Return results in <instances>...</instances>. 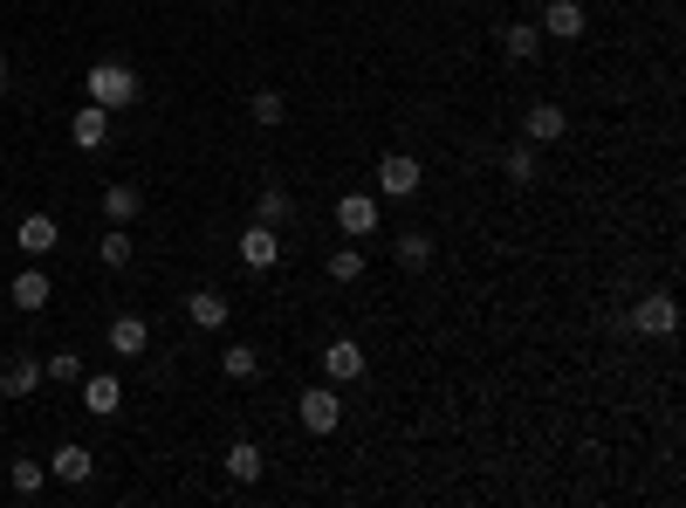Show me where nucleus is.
Masks as SVG:
<instances>
[{"label":"nucleus","mask_w":686,"mask_h":508,"mask_svg":"<svg viewBox=\"0 0 686 508\" xmlns=\"http://www.w3.org/2000/svg\"><path fill=\"white\" fill-rule=\"evenodd\" d=\"M83 90H90V104H104V111H131L138 96H144V83H138L131 62H90Z\"/></svg>","instance_id":"f257e3e1"},{"label":"nucleus","mask_w":686,"mask_h":508,"mask_svg":"<svg viewBox=\"0 0 686 508\" xmlns=\"http://www.w3.org/2000/svg\"><path fill=\"white\" fill-rule=\"evenodd\" d=\"M377 227H385V199L377 193H344L337 199V234L344 241H371Z\"/></svg>","instance_id":"f03ea898"},{"label":"nucleus","mask_w":686,"mask_h":508,"mask_svg":"<svg viewBox=\"0 0 686 508\" xmlns=\"http://www.w3.org/2000/svg\"><path fill=\"white\" fill-rule=\"evenodd\" d=\"M295 419H302V434H337V426H344V399H337V385H310V392H302L295 399Z\"/></svg>","instance_id":"7ed1b4c3"},{"label":"nucleus","mask_w":686,"mask_h":508,"mask_svg":"<svg viewBox=\"0 0 686 508\" xmlns=\"http://www.w3.org/2000/svg\"><path fill=\"white\" fill-rule=\"evenodd\" d=\"M419 186H426V165L412 151H385V159H377V199H412Z\"/></svg>","instance_id":"20e7f679"},{"label":"nucleus","mask_w":686,"mask_h":508,"mask_svg":"<svg viewBox=\"0 0 686 508\" xmlns=\"http://www.w3.org/2000/svg\"><path fill=\"white\" fill-rule=\"evenodd\" d=\"M543 42H583V28H591V14H583V0H549V8L536 14Z\"/></svg>","instance_id":"39448f33"},{"label":"nucleus","mask_w":686,"mask_h":508,"mask_svg":"<svg viewBox=\"0 0 686 508\" xmlns=\"http://www.w3.org/2000/svg\"><path fill=\"white\" fill-rule=\"evenodd\" d=\"M56 241H62L56 213H21V227H14V247L28 254V262H48V254H56Z\"/></svg>","instance_id":"423d86ee"},{"label":"nucleus","mask_w":686,"mask_h":508,"mask_svg":"<svg viewBox=\"0 0 686 508\" xmlns=\"http://www.w3.org/2000/svg\"><path fill=\"white\" fill-rule=\"evenodd\" d=\"M75 392H83V413H90V419H111L117 405H124L117 371H83V378H75Z\"/></svg>","instance_id":"0eeeda50"},{"label":"nucleus","mask_w":686,"mask_h":508,"mask_svg":"<svg viewBox=\"0 0 686 508\" xmlns=\"http://www.w3.org/2000/svg\"><path fill=\"white\" fill-rule=\"evenodd\" d=\"M241 262L254 275H268L275 262H282V227H261V220H247V234H241Z\"/></svg>","instance_id":"6e6552de"},{"label":"nucleus","mask_w":686,"mask_h":508,"mask_svg":"<svg viewBox=\"0 0 686 508\" xmlns=\"http://www.w3.org/2000/svg\"><path fill=\"white\" fill-rule=\"evenodd\" d=\"M323 378H329V385L364 378V344H358V337H329V344H323Z\"/></svg>","instance_id":"1a4fd4ad"},{"label":"nucleus","mask_w":686,"mask_h":508,"mask_svg":"<svg viewBox=\"0 0 686 508\" xmlns=\"http://www.w3.org/2000/svg\"><path fill=\"white\" fill-rule=\"evenodd\" d=\"M28 392H42V358L35 350H14V358L0 365V399H28Z\"/></svg>","instance_id":"9d476101"},{"label":"nucleus","mask_w":686,"mask_h":508,"mask_svg":"<svg viewBox=\"0 0 686 508\" xmlns=\"http://www.w3.org/2000/svg\"><path fill=\"white\" fill-rule=\"evenodd\" d=\"M48 474H56V481H69V488H83V481L96 474V453H90L83 440H62L56 453H48Z\"/></svg>","instance_id":"9b49d317"},{"label":"nucleus","mask_w":686,"mask_h":508,"mask_svg":"<svg viewBox=\"0 0 686 508\" xmlns=\"http://www.w3.org/2000/svg\"><path fill=\"white\" fill-rule=\"evenodd\" d=\"M69 145L75 151H104L111 145V111L104 104H83V111L69 117Z\"/></svg>","instance_id":"f8f14e48"},{"label":"nucleus","mask_w":686,"mask_h":508,"mask_svg":"<svg viewBox=\"0 0 686 508\" xmlns=\"http://www.w3.org/2000/svg\"><path fill=\"white\" fill-rule=\"evenodd\" d=\"M8 296H14V310H28V316H42L48 310V302H56V282H48V275L28 262V268H21L14 275V282H8Z\"/></svg>","instance_id":"ddd939ff"},{"label":"nucleus","mask_w":686,"mask_h":508,"mask_svg":"<svg viewBox=\"0 0 686 508\" xmlns=\"http://www.w3.org/2000/svg\"><path fill=\"white\" fill-rule=\"evenodd\" d=\"M631 330H639V337H673V330H679L673 296H639V310H631Z\"/></svg>","instance_id":"4468645a"},{"label":"nucleus","mask_w":686,"mask_h":508,"mask_svg":"<svg viewBox=\"0 0 686 508\" xmlns=\"http://www.w3.org/2000/svg\"><path fill=\"white\" fill-rule=\"evenodd\" d=\"M104 344L117 350V358H144V350H151V323H144V316H111Z\"/></svg>","instance_id":"2eb2a0df"},{"label":"nucleus","mask_w":686,"mask_h":508,"mask_svg":"<svg viewBox=\"0 0 686 508\" xmlns=\"http://www.w3.org/2000/svg\"><path fill=\"white\" fill-rule=\"evenodd\" d=\"M226 316H234V302H226L220 289H193L186 296V323L193 330H226Z\"/></svg>","instance_id":"dca6fc26"},{"label":"nucleus","mask_w":686,"mask_h":508,"mask_svg":"<svg viewBox=\"0 0 686 508\" xmlns=\"http://www.w3.org/2000/svg\"><path fill=\"white\" fill-rule=\"evenodd\" d=\"M563 131H570L563 104H528V117H522V138H528V145H556Z\"/></svg>","instance_id":"f3484780"},{"label":"nucleus","mask_w":686,"mask_h":508,"mask_svg":"<svg viewBox=\"0 0 686 508\" xmlns=\"http://www.w3.org/2000/svg\"><path fill=\"white\" fill-rule=\"evenodd\" d=\"M220 467H226V481H241V488H254L268 461H261V447H254V440H234V447L220 453Z\"/></svg>","instance_id":"a211bd4d"},{"label":"nucleus","mask_w":686,"mask_h":508,"mask_svg":"<svg viewBox=\"0 0 686 508\" xmlns=\"http://www.w3.org/2000/svg\"><path fill=\"white\" fill-rule=\"evenodd\" d=\"M254 220L261 227H289L295 220V193L289 186H254Z\"/></svg>","instance_id":"6ab92c4d"},{"label":"nucleus","mask_w":686,"mask_h":508,"mask_svg":"<svg viewBox=\"0 0 686 508\" xmlns=\"http://www.w3.org/2000/svg\"><path fill=\"white\" fill-rule=\"evenodd\" d=\"M501 56L508 62H536L543 56V28H536V21H508V28H501Z\"/></svg>","instance_id":"aec40b11"},{"label":"nucleus","mask_w":686,"mask_h":508,"mask_svg":"<svg viewBox=\"0 0 686 508\" xmlns=\"http://www.w3.org/2000/svg\"><path fill=\"white\" fill-rule=\"evenodd\" d=\"M138 213H144V193H138L131 180H117V186H104V220H111V227H131Z\"/></svg>","instance_id":"412c9836"},{"label":"nucleus","mask_w":686,"mask_h":508,"mask_svg":"<svg viewBox=\"0 0 686 508\" xmlns=\"http://www.w3.org/2000/svg\"><path fill=\"white\" fill-rule=\"evenodd\" d=\"M254 124H261V131H282V124H289V96L282 90H254Z\"/></svg>","instance_id":"4be33fe9"},{"label":"nucleus","mask_w":686,"mask_h":508,"mask_svg":"<svg viewBox=\"0 0 686 508\" xmlns=\"http://www.w3.org/2000/svg\"><path fill=\"white\" fill-rule=\"evenodd\" d=\"M131 254H138V241H131V227H111L104 241H96V262L104 268H131Z\"/></svg>","instance_id":"5701e85b"},{"label":"nucleus","mask_w":686,"mask_h":508,"mask_svg":"<svg viewBox=\"0 0 686 508\" xmlns=\"http://www.w3.org/2000/svg\"><path fill=\"white\" fill-rule=\"evenodd\" d=\"M220 371L247 385V378H261V350H254V344H226V350H220Z\"/></svg>","instance_id":"b1692460"},{"label":"nucleus","mask_w":686,"mask_h":508,"mask_svg":"<svg viewBox=\"0 0 686 508\" xmlns=\"http://www.w3.org/2000/svg\"><path fill=\"white\" fill-rule=\"evenodd\" d=\"M501 172H508V186H536V145L522 138V145L501 159Z\"/></svg>","instance_id":"393cba45"},{"label":"nucleus","mask_w":686,"mask_h":508,"mask_svg":"<svg viewBox=\"0 0 686 508\" xmlns=\"http://www.w3.org/2000/svg\"><path fill=\"white\" fill-rule=\"evenodd\" d=\"M398 262H405V268H426V262H433V241H426V227H405V234H398Z\"/></svg>","instance_id":"a878e982"},{"label":"nucleus","mask_w":686,"mask_h":508,"mask_svg":"<svg viewBox=\"0 0 686 508\" xmlns=\"http://www.w3.org/2000/svg\"><path fill=\"white\" fill-rule=\"evenodd\" d=\"M8 481H14V495H42L48 461H14V467H8Z\"/></svg>","instance_id":"bb28decb"},{"label":"nucleus","mask_w":686,"mask_h":508,"mask_svg":"<svg viewBox=\"0 0 686 508\" xmlns=\"http://www.w3.org/2000/svg\"><path fill=\"white\" fill-rule=\"evenodd\" d=\"M364 275V247H337L329 254V282H358Z\"/></svg>","instance_id":"cd10ccee"},{"label":"nucleus","mask_w":686,"mask_h":508,"mask_svg":"<svg viewBox=\"0 0 686 508\" xmlns=\"http://www.w3.org/2000/svg\"><path fill=\"white\" fill-rule=\"evenodd\" d=\"M48 378H56V385H75V378H83V358H75V350H56V358H48Z\"/></svg>","instance_id":"c85d7f7f"},{"label":"nucleus","mask_w":686,"mask_h":508,"mask_svg":"<svg viewBox=\"0 0 686 508\" xmlns=\"http://www.w3.org/2000/svg\"><path fill=\"white\" fill-rule=\"evenodd\" d=\"M0 90H8V56H0Z\"/></svg>","instance_id":"c756f323"}]
</instances>
